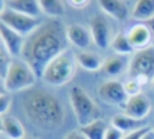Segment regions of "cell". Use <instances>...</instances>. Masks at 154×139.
Returning a JSON list of instances; mask_svg holds the SVG:
<instances>
[{
    "mask_svg": "<svg viewBox=\"0 0 154 139\" xmlns=\"http://www.w3.org/2000/svg\"><path fill=\"white\" fill-rule=\"evenodd\" d=\"M111 125L117 127L118 129H120L124 134L146 127L144 120H137L135 117H131V116L126 115L125 113L114 115L111 120Z\"/></svg>",
    "mask_w": 154,
    "mask_h": 139,
    "instance_id": "2e32d148",
    "label": "cell"
},
{
    "mask_svg": "<svg viewBox=\"0 0 154 139\" xmlns=\"http://www.w3.org/2000/svg\"><path fill=\"white\" fill-rule=\"evenodd\" d=\"M149 128H150V127L146 126V127L140 128V129H137V131H134V132H130V133H125L124 137H123V139H141V137H142Z\"/></svg>",
    "mask_w": 154,
    "mask_h": 139,
    "instance_id": "83f0119b",
    "label": "cell"
},
{
    "mask_svg": "<svg viewBox=\"0 0 154 139\" xmlns=\"http://www.w3.org/2000/svg\"><path fill=\"white\" fill-rule=\"evenodd\" d=\"M129 75L138 79L143 85L152 83L154 78V47L143 50H137L130 59Z\"/></svg>",
    "mask_w": 154,
    "mask_h": 139,
    "instance_id": "8992f818",
    "label": "cell"
},
{
    "mask_svg": "<svg viewBox=\"0 0 154 139\" xmlns=\"http://www.w3.org/2000/svg\"><path fill=\"white\" fill-rule=\"evenodd\" d=\"M103 61L105 60H102V58L97 53H94V52L82 50L81 53L77 54L78 66L89 72H95V71L102 70Z\"/></svg>",
    "mask_w": 154,
    "mask_h": 139,
    "instance_id": "ac0fdd59",
    "label": "cell"
},
{
    "mask_svg": "<svg viewBox=\"0 0 154 139\" xmlns=\"http://www.w3.org/2000/svg\"><path fill=\"white\" fill-rule=\"evenodd\" d=\"M77 65V55L72 50L66 49L49 61L42 72L41 79L48 85L63 86L73 78Z\"/></svg>",
    "mask_w": 154,
    "mask_h": 139,
    "instance_id": "3957f363",
    "label": "cell"
},
{
    "mask_svg": "<svg viewBox=\"0 0 154 139\" xmlns=\"http://www.w3.org/2000/svg\"><path fill=\"white\" fill-rule=\"evenodd\" d=\"M126 36H128L130 43L132 44L135 52L147 49V48L152 47V44L154 43L153 32H152L150 28L144 22L136 23V24L131 25L126 32Z\"/></svg>",
    "mask_w": 154,
    "mask_h": 139,
    "instance_id": "9c48e42d",
    "label": "cell"
},
{
    "mask_svg": "<svg viewBox=\"0 0 154 139\" xmlns=\"http://www.w3.org/2000/svg\"><path fill=\"white\" fill-rule=\"evenodd\" d=\"M129 65H130V59L126 55L116 54L107 58L103 61L102 71L107 75L116 77V75H120L125 71H129Z\"/></svg>",
    "mask_w": 154,
    "mask_h": 139,
    "instance_id": "5bb4252c",
    "label": "cell"
},
{
    "mask_svg": "<svg viewBox=\"0 0 154 139\" xmlns=\"http://www.w3.org/2000/svg\"><path fill=\"white\" fill-rule=\"evenodd\" d=\"M7 7L34 18H37L41 12L38 0H8Z\"/></svg>",
    "mask_w": 154,
    "mask_h": 139,
    "instance_id": "d6986e66",
    "label": "cell"
},
{
    "mask_svg": "<svg viewBox=\"0 0 154 139\" xmlns=\"http://www.w3.org/2000/svg\"><path fill=\"white\" fill-rule=\"evenodd\" d=\"M64 139H88V138L82 133L81 129H72L69 133H66Z\"/></svg>",
    "mask_w": 154,
    "mask_h": 139,
    "instance_id": "f1b7e54d",
    "label": "cell"
},
{
    "mask_svg": "<svg viewBox=\"0 0 154 139\" xmlns=\"http://www.w3.org/2000/svg\"><path fill=\"white\" fill-rule=\"evenodd\" d=\"M23 110L28 120L43 131H54L61 127L65 120L60 99L43 89L30 91L24 97Z\"/></svg>",
    "mask_w": 154,
    "mask_h": 139,
    "instance_id": "7a4b0ae2",
    "label": "cell"
},
{
    "mask_svg": "<svg viewBox=\"0 0 154 139\" xmlns=\"http://www.w3.org/2000/svg\"><path fill=\"white\" fill-rule=\"evenodd\" d=\"M1 133L7 139H22L25 137V129L22 122L11 115L1 116Z\"/></svg>",
    "mask_w": 154,
    "mask_h": 139,
    "instance_id": "9a60e30c",
    "label": "cell"
},
{
    "mask_svg": "<svg viewBox=\"0 0 154 139\" xmlns=\"http://www.w3.org/2000/svg\"><path fill=\"white\" fill-rule=\"evenodd\" d=\"M123 85H124V90H125V92H126V95L129 97L142 93L141 91H142L143 84L136 78H131L130 77L129 79L125 80V83H123Z\"/></svg>",
    "mask_w": 154,
    "mask_h": 139,
    "instance_id": "cb8c5ba5",
    "label": "cell"
},
{
    "mask_svg": "<svg viewBox=\"0 0 154 139\" xmlns=\"http://www.w3.org/2000/svg\"><path fill=\"white\" fill-rule=\"evenodd\" d=\"M107 127L108 126L102 119H96L93 122L79 127V129L88 139H105V133Z\"/></svg>",
    "mask_w": 154,
    "mask_h": 139,
    "instance_id": "44dd1931",
    "label": "cell"
},
{
    "mask_svg": "<svg viewBox=\"0 0 154 139\" xmlns=\"http://www.w3.org/2000/svg\"><path fill=\"white\" fill-rule=\"evenodd\" d=\"M152 89L154 90V78H153V80H152Z\"/></svg>",
    "mask_w": 154,
    "mask_h": 139,
    "instance_id": "836d02e7",
    "label": "cell"
},
{
    "mask_svg": "<svg viewBox=\"0 0 154 139\" xmlns=\"http://www.w3.org/2000/svg\"><path fill=\"white\" fill-rule=\"evenodd\" d=\"M70 104L79 127L100 119V110L89 93L81 86H72L69 92Z\"/></svg>",
    "mask_w": 154,
    "mask_h": 139,
    "instance_id": "277c9868",
    "label": "cell"
},
{
    "mask_svg": "<svg viewBox=\"0 0 154 139\" xmlns=\"http://www.w3.org/2000/svg\"><path fill=\"white\" fill-rule=\"evenodd\" d=\"M22 139H37V138H34V137H24Z\"/></svg>",
    "mask_w": 154,
    "mask_h": 139,
    "instance_id": "d6a6232c",
    "label": "cell"
},
{
    "mask_svg": "<svg viewBox=\"0 0 154 139\" xmlns=\"http://www.w3.org/2000/svg\"><path fill=\"white\" fill-rule=\"evenodd\" d=\"M90 34L94 43L101 48L106 49L111 44V34L109 28L106 22V19L101 16H95L90 22Z\"/></svg>",
    "mask_w": 154,
    "mask_h": 139,
    "instance_id": "7c38bea8",
    "label": "cell"
},
{
    "mask_svg": "<svg viewBox=\"0 0 154 139\" xmlns=\"http://www.w3.org/2000/svg\"><path fill=\"white\" fill-rule=\"evenodd\" d=\"M123 109L126 115L135 117L137 120H144L152 109V104L149 98L146 95L140 93V95L129 97Z\"/></svg>",
    "mask_w": 154,
    "mask_h": 139,
    "instance_id": "30bf717a",
    "label": "cell"
},
{
    "mask_svg": "<svg viewBox=\"0 0 154 139\" xmlns=\"http://www.w3.org/2000/svg\"><path fill=\"white\" fill-rule=\"evenodd\" d=\"M67 42L66 26L63 22L57 18L46 20L25 38L22 53L23 60L28 62L36 75L41 78L49 61L67 49Z\"/></svg>",
    "mask_w": 154,
    "mask_h": 139,
    "instance_id": "6da1fadb",
    "label": "cell"
},
{
    "mask_svg": "<svg viewBox=\"0 0 154 139\" xmlns=\"http://www.w3.org/2000/svg\"><path fill=\"white\" fill-rule=\"evenodd\" d=\"M0 23L12 29L13 31L20 34L24 37L31 35L41 24L37 18L25 16L23 13L16 12L8 7L1 10L0 12Z\"/></svg>",
    "mask_w": 154,
    "mask_h": 139,
    "instance_id": "52a82bcc",
    "label": "cell"
},
{
    "mask_svg": "<svg viewBox=\"0 0 154 139\" xmlns=\"http://www.w3.org/2000/svg\"><path fill=\"white\" fill-rule=\"evenodd\" d=\"M149 28H150V30H152V32H153V36H154V18H152L150 20H148V22H144Z\"/></svg>",
    "mask_w": 154,
    "mask_h": 139,
    "instance_id": "1f68e13d",
    "label": "cell"
},
{
    "mask_svg": "<svg viewBox=\"0 0 154 139\" xmlns=\"http://www.w3.org/2000/svg\"><path fill=\"white\" fill-rule=\"evenodd\" d=\"M97 95L102 102L109 105H119V107H124V104L129 98V96L124 90L123 83L114 79L103 81L97 89Z\"/></svg>",
    "mask_w": 154,
    "mask_h": 139,
    "instance_id": "ba28073f",
    "label": "cell"
},
{
    "mask_svg": "<svg viewBox=\"0 0 154 139\" xmlns=\"http://www.w3.org/2000/svg\"><path fill=\"white\" fill-rule=\"evenodd\" d=\"M11 104H12V97H11L10 92H7L6 90L2 91L0 93V114H1V116L7 114L8 109L11 108Z\"/></svg>",
    "mask_w": 154,
    "mask_h": 139,
    "instance_id": "484cf974",
    "label": "cell"
},
{
    "mask_svg": "<svg viewBox=\"0 0 154 139\" xmlns=\"http://www.w3.org/2000/svg\"><path fill=\"white\" fill-rule=\"evenodd\" d=\"M124 133L114 126H108L105 133V139H123Z\"/></svg>",
    "mask_w": 154,
    "mask_h": 139,
    "instance_id": "4316f807",
    "label": "cell"
},
{
    "mask_svg": "<svg viewBox=\"0 0 154 139\" xmlns=\"http://www.w3.org/2000/svg\"><path fill=\"white\" fill-rule=\"evenodd\" d=\"M13 61L12 55L5 49V47H1V52H0V73H1V78L4 79V77L6 75L8 67L11 65V62Z\"/></svg>",
    "mask_w": 154,
    "mask_h": 139,
    "instance_id": "d4e9b609",
    "label": "cell"
},
{
    "mask_svg": "<svg viewBox=\"0 0 154 139\" xmlns=\"http://www.w3.org/2000/svg\"><path fill=\"white\" fill-rule=\"evenodd\" d=\"M152 129H153V131H154V125H153V127H152Z\"/></svg>",
    "mask_w": 154,
    "mask_h": 139,
    "instance_id": "e575fe53",
    "label": "cell"
},
{
    "mask_svg": "<svg viewBox=\"0 0 154 139\" xmlns=\"http://www.w3.org/2000/svg\"><path fill=\"white\" fill-rule=\"evenodd\" d=\"M90 0H69V4L75 8H83L89 4Z\"/></svg>",
    "mask_w": 154,
    "mask_h": 139,
    "instance_id": "f546056e",
    "label": "cell"
},
{
    "mask_svg": "<svg viewBox=\"0 0 154 139\" xmlns=\"http://www.w3.org/2000/svg\"><path fill=\"white\" fill-rule=\"evenodd\" d=\"M132 17L140 22H148L154 18V0H137L132 10Z\"/></svg>",
    "mask_w": 154,
    "mask_h": 139,
    "instance_id": "ffe728a7",
    "label": "cell"
},
{
    "mask_svg": "<svg viewBox=\"0 0 154 139\" xmlns=\"http://www.w3.org/2000/svg\"><path fill=\"white\" fill-rule=\"evenodd\" d=\"M101 10L118 22L128 17V7L123 0H97Z\"/></svg>",
    "mask_w": 154,
    "mask_h": 139,
    "instance_id": "e0dca14e",
    "label": "cell"
},
{
    "mask_svg": "<svg viewBox=\"0 0 154 139\" xmlns=\"http://www.w3.org/2000/svg\"><path fill=\"white\" fill-rule=\"evenodd\" d=\"M66 37L67 41L78 49H87L93 40L90 30H88L84 25L77 23L66 26Z\"/></svg>",
    "mask_w": 154,
    "mask_h": 139,
    "instance_id": "4fadbf2b",
    "label": "cell"
},
{
    "mask_svg": "<svg viewBox=\"0 0 154 139\" xmlns=\"http://www.w3.org/2000/svg\"><path fill=\"white\" fill-rule=\"evenodd\" d=\"M0 35H1L2 46L12 56L22 55L26 37L13 31L12 29L7 28L1 23H0Z\"/></svg>",
    "mask_w": 154,
    "mask_h": 139,
    "instance_id": "8fae6325",
    "label": "cell"
},
{
    "mask_svg": "<svg viewBox=\"0 0 154 139\" xmlns=\"http://www.w3.org/2000/svg\"><path fill=\"white\" fill-rule=\"evenodd\" d=\"M36 73L24 60L13 59L6 75L2 79L4 87L7 92H18L30 89L36 83Z\"/></svg>",
    "mask_w": 154,
    "mask_h": 139,
    "instance_id": "5b68a950",
    "label": "cell"
},
{
    "mask_svg": "<svg viewBox=\"0 0 154 139\" xmlns=\"http://www.w3.org/2000/svg\"><path fill=\"white\" fill-rule=\"evenodd\" d=\"M141 139H154V131L152 129V127L141 137Z\"/></svg>",
    "mask_w": 154,
    "mask_h": 139,
    "instance_id": "4dcf8cb0",
    "label": "cell"
},
{
    "mask_svg": "<svg viewBox=\"0 0 154 139\" xmlns=\"http://www.w3.org/2000/svg\"><path fill=\"white\" fill-rule=\"evenodd\" d=\"M38 4L41 12L52 18L61 17L65 13V6L63 0H38Z\"/></svg>",
    "mask_w": 154,
    "mask_h": 139,
    "instance_id": "603a6c76",
    "label": "cell"
},
{
    "mask_svg": "<svg viewBox=\"0 0 154 139\" xmlns=\"http://www.w3.org/2000/svg\"><path fill=\"white\" fill-rule=\"evenodd\" d=\"M111 47L114 50V53L119 54V55H126L128 56L135 52V49H134L132 44L130 43L126 34H124V32H118L113 37V40L111 42Z\"/></svg>",
    "mask_w": 154,
    "mask_h": 139,
    "instance_id": "7402d4cb",
    "label": "cell"
}]
</instances>
